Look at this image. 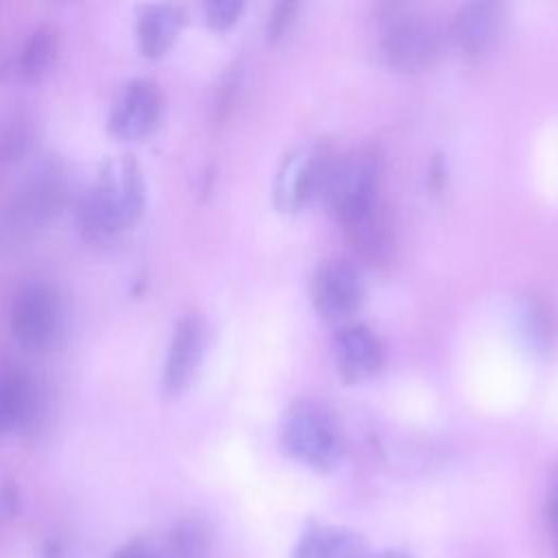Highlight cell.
I'll use <instances>...</instances> for the list:
<instances>
[{
	"mask_svg": "<svg viewBox=\"0 0 558 558\" xmlns=\"http://www.w3.org/2000/svg\"><path fill=\"white\" fill-rule=\"evenodd\" d=\"M146 183L131 155L107 159L81 203V227L89 238H113L131 229L144 214Z\"/></svg>",
	"mask_w": 558,
	"mask_h": 558,
	"instance_id": "obj_1",
	"label": "cell"
},
{
	"mask_svg": "<svg viewBox=\"0 0 558 558\" xmlns=\"http://www.w3.org/2000/svg\"><path fill=\"white\" fill-rule=\"evenodd\" d=\"M283 451L316 471L333 469L344 453V438L336 416L314 399L292 403L281 421Z\"/></svg>",
	"mask_w": 558,
	"mask_h": 558,
	"instance_id": "obj_2",
	"label": "cell"
},
{
	"mask_svg": "<svg viewBox=\"0 0 558 558\" xmlns=\"http://www.w3.org/2000/svg\"><path fill=\"white\" fill-rule=\"evenodd\" d=\"M381 177V157L375 148H353L344 155H333L325 174L320 196L329 214L347 225L377 203Z\"/></svg>",
	"mask_w": 558,
	"mask_h": 558,
	"instance_id": "obj_3",
	"label": "cell"
},
{
	"mask_svg": "<svg viewBox=\"0 0 558 558\" xmlns=\"http://www.w3.org/2000/svg\"><path fill=\"white\" fill-rule=\"evenodd\" d=\"M65 310L61 294L44 281L22 286L9 310V329L15 344L28 353H44L63 336Z\"/></svg>",
	"mask_w": 558,
	"mask_h": 558,
	"instance_id": "obj_4",
	"label": "cell"
},
{
	"mask_svg": "<svg viewBox=\"0 0 558 558\" xmlns=\"http://www.w3.org/2000/svg\"><path fill=\"white\" fill-rule=\"evenodd\" d=\"M68 201L65 163L48 155L33 163L13 192L9 207L11 225L17 231H37L50 225Z\"/></svg>",
	"mask_w": 558,
	"mask_h": 558,
	"instance_id": "obj_5",
	"label": "cell"
},
{
	"mask_svg": "<svg viewBox=\"0 0 558 558\" xmlns=\"http://www.w3.org/2000/svg\"><path fill=\"white\" fill-rule=\"evenodd\" d=\"M381 50L390 68L421 72L432 68L440 57L442 35L436 26L418 17H397L384 33Z\"/></svg>",
	"mask_w": 558,
	"mask_h": 558,
	"instance_id": "obj_6",
	"label": "cell"
},
{
	"mask_svg": "<svg viewBox=\"0 0 558 558\" xmlns=\"http://www.w3.org/2000/svg\"><path fill=\"white\" fill-rule=\"evenodd\" d=\"M41 408V390L33 373L0 347V436L31 427Z\"/></svg>",
	"mask_w": 558,
	"mask_h": 558,
	"instance_id": "obj_7",
	"label": "cell"
},
{
	"mask_svg": "<svg viewBox=\"0 0 558 558\" xmlns=\"http://www.w3.org/2000/svg\"><path fill=\"white\" fill-rule=\"evenodd\" d=\"M161 111L163 98L159 87L148 78H133L109 113V133L124 142L144 140L157 129Z\"/></svg>",
	"mask_w": 558,
	"mask_h": 558,
	"instance_id": "obj_8",
	"label": "cell"
},
{
	"mask_svg": "<svg viewBox=\"0 0 558 558\" xmlns=\"http://www.w3.org/2000/svg\"><path fill=\"white\" fill-rule=\"evenodd\" d=\"M333 153L327 146H310L290 153L277 174L275 203L281 209H299L314 194H320Z\"/></svg>",
	"mask_w": 558,
	"mask_h": 558,
	"instance_id": "obj_9",
	"label": "cell"
},
{
	"mask_svg": "<svg viewBox=\"0 0 558 558\" xmlns=\"http://www.w3.org/2000/svg\"><path fill=\"white\" fill-rule=\"evenodd\" d=\"M205 351V325L196 314H185L174 325V331L168 342L163 371H161V390L166 397L174 399L192 384Z\"/></svg>",
	"mask_w": 558,
	"mask_h": 558,
	"instance_id": "obj_10",
	"label": "cell"
},
{
	"mask_svg": "<svg viewBox=\"0 0 558 558\" xmlns=\"http://www.w3.org/2000/svg\"><path fill=\"white\" fill-rule=\"evenodd\" d=\"M362 296L364 283L355 266L340 259H329L318 266L312 279V301L323 318H349L360 307Z\"/></svg>",
	"mask_w": 558,
	"mask_h": 558,
	"instance_id": "obj_11",
	"label": "cell"
},
{
	"mask_svg": "<svg viewBox=\"0 0 558 558\" xmlns=\"http://www.w3.org/2000/svg\"><path fill=\"white\" fill-rule=\"evenodd\" d=\"M501 24L504 11L499 4L471 2L456 13L447 37L464 59L482 61L497 46Z\"/></svg>",
	"mask_w": 558,
	"mask_h": 558,
	"instance_id": "obj_12",
	"label": "cell"
},
{
	"mask_svg": "<svg viewBox=\"0 0 558 558\" xmlns=\"http://www.w3.org/2000/svg\"><path fill=\"white\" fill-rule=\"evenodd\" d=\"M333 357L344 379L360 381L379 371L384 362V347L368 327L344 325L333 336Z\"/></svg>",
	"mask_w": 558,
	"mask_h": 558,
	"instance_id": "obj_13",
	"label": "cell"
},
{
	"mask_svg": "<svg viewBox=\"0 0 558 558\" xmlns=\"http://www.w3.org/2000/svg\"><path fill=\"white\" fill-rule=\"evenodd\" d=\"M349 238L351 248L360 259L371 266L384 264L392 253L395 231L388 209L377 201L371 209L353 218L351 222L342 225Z\"/></svg>",
	"mask_w": 558,
	"mask_h": 558,
	"instance_id": "obj_14",
	"label": "cell"
},
{
	"mask_svg": "<svg viewBox=\"0 0 558 558\" xmlns=\"http://www.w3.org/2000/svg\"><path fill=\"white\" fill-rule=\"evenodd\" d=\"M181 24H183L181 9L170 7V4L146 7L137 15V24H135V37H137L140 52L148 59L163 57L177 41Z\"/></svg>",
	"mask_w": 558,
	"mask_h": 558,
	"instance_id": "obj_15",
	"label": "cell"
},
{
	"mask_svg": "<svg viewBox=\"0 0 558 558\" xmlns=\"http://www.w3.org/2000/svg\"><path fill=\"white\" fill-rule=\"evenodd\" d=\"M294 558H368V551L355 532L323 525L303 534Z\"/></svg>",
	"mask_w": 558,
	"mask_h": 558,
	"instance_id": "obj_16",
	"label": "cell"
},
{
	"mask_svg": "<svg viewBox=\"0 0 558 558\" xmlns=\"http://www.w3.org/2000/svg\"><path fill=\"white\" fill-rule=\"evenodd\" d=\"M59 54V33L52 24H39L22 46L17 72L26 81H39L50 72Z\"/></svg>",
	"mask_w": 558,
	"mask_h": 558,
	"instance_id": "obj_17",
	"label": "cell"
},
{
	"mask_svg": "<svg viewBox=\"0 0 558 558\" xmlns=\"http://www.w3.org/2000/svg\"><path fill=\"white\" fill-rule=\"evenodd\" d=\"M207 551V532L201 523L192 521V519H185V521H179L163 547L159 549L161 558H203Z\"/></svg>",
	"mask_w": 558,
	"mask_h": 558,
	"instance_id": "obj_18",
	"label": "cell"
},
{
	"mask_svg": "<svg viewBox=\"0 0 558 558\" xmlns=\"http://www.w3.org/2000/svg\"><path fill=\"white\" fill-rule=\"evenodd\" d=\"M523 329H525V336L530 338V342L534 347H545L551 338V318L547 314V310L536 303V301H530L525 307H523Z\"/></svg>",
	"mask_w": 558,
	"mask_h": 558,
	"instance_id": "obj_19",
	"label": "cell"
},
{
	"mask_svg": "<svg viewBox=\"0 0 558 558\" xmlns=\"http://www.w3.org/2000/svg\"><path fill=\"white\" fill-rule=\"evenodd\" d=\"M242 9H244L242 2L216 0V2L205 4V20L214 31H225L238 22Z\"/></svg>",
	"mask_w": 558,
	"mask_h": 558,
	"instance_id": "obj_20",
	"label": "cell"
},
{
	"mask_svg": "<svg viewBox=\"0 0 558 558\" xmlns=\"http://www.w3.org/2000/svg\"><path fill=\"white\" fill-rule=\"evenodd\" d=\"M294 11H296L294 2H281L275 7V11L270 13V20H268V39L283 37V33L288 31V26L294 17Z\"/></svg>",
	"mask_w": 558,
	"mask_h": 558,
	"instance_id": "obj_21",
	"label": "cell"
},
{
	"mask_svg": "<svg viewBox=\"0 0 558 558\" xmlns=\"http://www.w3.org/2000/svg\"><path fill=\"white\" fill-rule=\"evenodd\" d=\"M111 558H161L159 547H155L148 538H133L124 543Z\"/></svg>",
	"mask_w": 558,
	"mask_h": 558,
	"instance_id": "obj_22",
	"label": "cell"
},
{
	"mask_svg": "<svg viewBox=\"0 0 558 558\" xmlns=\"http://www.w3.org/2000/svg\"><path fill=\"white\" fill-rule=\"evenodd\" d=\"M549 519H551V525L556 530L558 527V482L554 484V490H551V497H549Z\"/></svg>",
	"mask_w": 558,
	"mask_h": 558,
	"instance_id": "obj_23",
	"label": "cell"
},
{
	"mask_svg": "<svg viewBox=\"0 0 558 558\" xmlns=\"http://www.w3.org/2000/svg\"><path fill=\"white\" fill-rule=\"evenodd\" d=\"M41 558H63V551H61V547L57 543H48L44 547V551H41Z\"/></svg>",
	"mask_w": 558,
	"mask_h": 558,
	"instance_id": "obj_24",
	"label": "cell"
},
{
	"mask_svg": "<svg viewBox=\"0 0 558 558\" xmlns=\"http://www.w3.org/2000/svg\"><path fill=\"white\" fill-rule=\"evenodd\" d=\"M375 558H410V556L399 554V551H384V554H379V556H375Z\"/></svg>",
	"mask_w": 558,
	"mask_h": 558,
	"instance_id": "obj_25",
	"label": "cell"
},
{
	"mask_svg": "<svg viewBox=\"0 0 558 558\" xmlns=\"http://www.w3.org/2000/svg\"><path fill=\"white\" fill-rule=\"evenodd\" d=\"M556 536H558V527H556Z\"/></svg>",
	"mask_w": 558,
	"mask_h": 558,
	"instance_id": "obj_26",
	"label": "cell"
}]
</instances>
